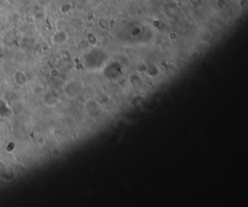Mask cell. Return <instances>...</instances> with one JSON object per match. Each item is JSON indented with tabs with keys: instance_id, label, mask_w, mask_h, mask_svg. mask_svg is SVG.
Masks as SVG:
<instances>
[{
	"instance_id": "cell-1",
	"label": "cell",
	"mask_w": 248,
	"mask_h": 207,
	"mask_svg": "<svg viewBox=\"0 0 248 207\" xmlns=\"http://www.w3.org/2000/svg\"><path fill=\"white\" fill-rule=\"evenodd\" d=\"M82 90V84L78 81H72L66 86V94L70 97L76 96Z\"/></svg>"
},
{
	"instance_id": "cell-2",
	"label": "cell",
	"mask_w": 248,
	"mask_h": 207,
	"mask_svg": "<svg viewBox=\"0 0 248 207\" xmlns=\"http://www.w3.org/2000/svg\"><path fill=\"white\" fill-rule=\"evenodd\" d=\"M52 40H54V43H55V44H63L67 40V34L65 32L60 31V32H57L54 36Z\"/></svg>"
}]
</instances>
